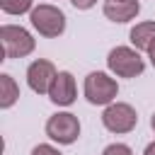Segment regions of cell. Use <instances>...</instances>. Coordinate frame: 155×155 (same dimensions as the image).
<instances>
[{
    "label": "cell",
    "instance_id": "cell-9",
    "mask_svg": "<svg viewBox=\"0 0 155 155\" xmlns=\"http://www.w3.org/2000/svg\"><path fill=\"white\" fill-rule=\"evenodd\" d=\"M140 12V2L138 0H128V2H104V17L111 19V22H131L136 15Z\"/></svg>",
    "mask_w": 155,
    "mask_h": 155
},
{
    "label": "cell",
    "instance_id": "cell-16",
    "mask_svg": "<svg viewBox=\"0 0 155 155\" xmlns=\"http://www.w3.org/2000/svg\"><path fill=\"white\" fill-rule=\"evenodd\" d=\"M143 155H155V140L145 145V153H143Z\"/></svg>",
    "mask_w": 155,
    "mask_h": 155
},
{
    "label": "cell",
    "instance_id": "cell-15",
    "mask_svg": "<svg viewBox=\"0 0 155 155\" xmlns=\"http://www.w3.org/2000/svg\"><path fill=\"white\" fill-rule=\"evenodd\" d=\"M73 2V7H78V10H90L97 0H70Z\"/></svg>",
    "mask_w": 155,
    "mask_h": 155
},
{
    "label": "cell",
    "instance_id": "cell-14",
    "mask_svg": "<svg viewBox=\"0 0 155 155\" xmlns=\"http://www.w3.org/2000/svg\"><path fill=\"white\" fill-rule=\"evenodd\" d=\"M31 155H61L53 145H46V143H39L34 150H31Z\"/></svg>",
    "mask_w": 155,
    "mask_h": 155
},
{
    "label": "cell",
    "instance_id": "cell-2",
    "mask_svg": "<svg viewBox=\"0 0 155 155\" xmlns=\"http://www.w3.org/2000/svg\"><path fill=\"white\" fill-rule=\"evenodd\" d=\"M0 44H2V53L7 58H24L36 46L34 36L19 24H2L0 27Z\"/></svg>",
    "mask_w": 155,
    "mask_h": 155
},
{
    "label": "cell",
    "instance_id": "cell-18",
    "mask_svg": "<svg viewBox=\"0 0 155 155\" xmlns=\"http://www.w3.org/2000/svg\"><path fill=\"white\" fill-rule=\"evenodd\" d=\"M150 126H153V131H155V114L150 116Z\"/></svg>",
    "mask_w": 155,
    "mask_h": 155
},
{
    "label": "cell",
    "instance_id": "cell-3",
    "mask_svg": "<svg viewBox=\"0 0 155 155\" xmlns=\"http://www.w3.org/2000/svg\"><path fill=\"white\" fill-rule=\"evenodd\" d=\"M116 94H119V85H116V80L109 78L107 73L94 70V73H90V75L85 78V97H87L90 104L109 107V104H114Z\"/></svg>",
    "mask_w": 155,
    "mask_h": 155
},
{
    "label": "cell",
    "instance_id": "cell-17",
    "mask_svg": "<svg viewBox=\"0 0 155 155\" xmlns=\"http://www.w3.org/2000/svg\"><path fill=\"white\" fill-rule=\"evenodd\" d=\"M148 58H150V63H153V68H155V44L150 46V51H148Z\"/></svg>",
    "mask_w": 155,
    "mask_h": 155
},
{
    "label": "cell",
    "instance_id": "cell-13",
    "mask_svg": "<svg viewBox=\"0 0 155 155\" xmlns=\"http://www.w3.org/2000/svg\"><path fill=\"white\" fill-rule=\"evenodd\" d=\"M102 155H133V150H131L126 143H111V145L104 148Z\"/></svg>",
    "mask_w": 155,
    "mask_h": 155
},
{
    "label": "cell",
    "instance_id": "cell-1",
    "mask_svg": "<svg viewBox=\"0 0 155 155\" xmlns=\"http://www.w3.org/2000/svg\"><path fill=\"white\" fill-rule=\"evenodd\" d=\"M29 19H31V27L46 39H56V36H61L65 31V15L56 5H48V2L36 5L31 10Z\"/></svg>",
    "mask_w": 155,
    "mask_h": 155
},
{
    "label": "cell",
    "instance_id": "cell-10",
    "mask_svg": "<svg viewBox=\"0 0 155 155\" xmlns=\"http://www.w3.org/2000/svg\"><path fill=\"white\" fill-rule=\"evenodd\" d=\"M128 36L136 51H150V46L155 44V22H138Z\"/></svg>",
    "mask_w": 155,
    "mask_h": 155
},
{
    "label": "cell",
    "instance_id": "cell-6",
    "mask_svg": "<svg viewBox=\"0 0 155 155\" xmlns=\"http://www.w3.org/2000/svg\"><path fill=\"white\" fill-rule=\"evenodd\" d=\"M102 124H104V128L111 131V133H128V131L136 128L138 114H136V109H133L131 104H126V102H114V104H109V107L104 109Z\"/></svg>",
    "mask_w": 155,
    "mask_h": 155
},
{
    "label": "cell",
    "instance_id": "cell-4",
    "mask_svg": "<svg viewBox=\"0 0 155 155\" xmlns=\"http://www.w3.org/2000/svg\"><path fill=\"white\" fill-rule=\"evenodd\" d=\"M107 65L119 78H136L145 70V61L140 58V53L136 48H128V46L111 48L109 56H107Z\"/></svg>",
    "mask_w": 155,
    "mask_h": 155
},
{
    "label": "cell",
    "instance_id": "cell-19",
    "mask_svg": "<svg viewBox=\"0 0 155 155\" xmlns=\"http://www.w3.org/2000/svg\"><path fill=\"white\" fill-rule=\"evenodd\" d=\"M109 2H128V0H109Z\"/></svg>",
    "mask_w": 155,
    "mask_h": 155
},
{
    "label": "cell",
    "instance_id": "cell-5",
    "mask_svg": "<svg viewBox=\"0 0 155 155\" xmlns=\"http://www.w3.org/2000/svg\"><path fill=\"white\" fill-rule=\"evenodd\" d=\"M46 136L51 140H56L58 145H70L78 140L80 136V121L75 114L70 111H58L53 116H48L46 121Z\"/></svg>",
    "mask_w": 155,
    "mask_h": 155
},
{
    "label": "cell",
    "instance_id": "cell-11",
    "mask_svg": "<svg viewBox=\"0 0 155 155\" xmlns=\"http://www.w3.org/2000/svg\"><path fill=\"white\" fill-rule=\"evenodd\" d=\"M19 99V87L12 80V75L2 73L0 75V109H10L15 102Z\"/></svg>",
    "mask_w": 155,
    "mask_h": 155
},
{
    "label": "cell",
    "instance_id": "cell-12",
    "mask_svg": "<svg viewBox=\"0 0 155 155\" xmlns=\"http://www.w3.org/2000/svg\"><path fill=\"white\" fill-rule=\"evenodd\" d=\"M0 10L7 15H24L31 12V0H0Z\"/></svg>",
    "mask_w": 155,
    "mask_h": 155
},
{
    "label": "cell",
    "instance_id": "cell-7",
    "mask_svg": "<svg viewBox=\"0 0 155 155\" xmlns=\"http://www.w3.org/2000/svg\"><path fill=\"white\" fill-rule=\"evenodd\" d=\"M56 75H58V70H56V65H53L51 61L36 58V61H31L29 68H27V85H29L31 92H36V94H48Z\"/></svg>",
    "mask_w": 155,
    "mask_h": 155
},
{
    "label": "cell",
    "instance_id": "cell-8",
    "mask_svg": "<svg viewBox=\"0 0 155 155\" xmlns=\"http://www.w3.org/2000/svg\"><path fill=\"white\" fill-rule=\"evenodd\" d=\"M78 97V87H75V78L68 70H61L48 90V99L58 107H70Z\"/></svg>",
    "mask_w": 155,
    "mask_h": 155
}]
</instances>
